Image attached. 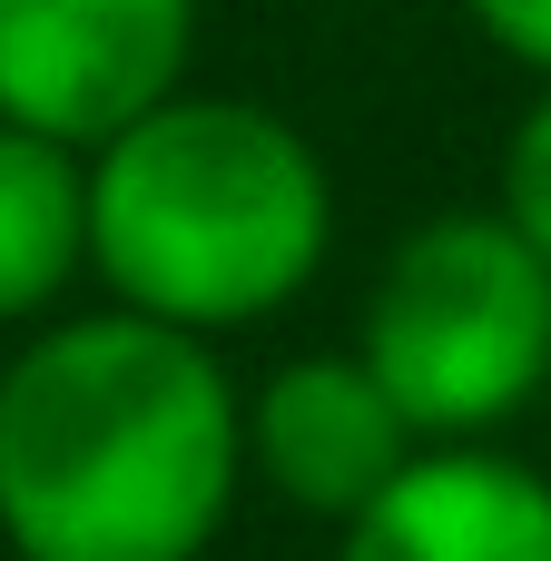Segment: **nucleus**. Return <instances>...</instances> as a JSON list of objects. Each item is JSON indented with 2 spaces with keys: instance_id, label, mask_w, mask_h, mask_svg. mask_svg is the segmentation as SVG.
I'll use <instances>...</instances> for the list:
<instances>
[{
  "instance_id": "f257e3e1",
  "label": "nucleus",
  "mask_w": 551,
  "mask_h": 561,
  "mask_svg": "<svg viewBox=\"0 0 551 561\" xmlns=\"http://www.w3.org/2000/svg\"><path fill=\"white\" fill-rule=\"evenodd\" d=\"M246 483V394L217 345L138 306L49 316L0 365L10 561H207Z\"/></svg>"
},
{
  "instance_id": "f03ea898",
  "label": "nucleus",
  "mask_w": 551,
  "mask_h": 561,
  "mask_svg": "<svg viewBox=\"0 0 551 561\" xmlns=\"http://www.w3.org/2000/svg\"><path fill=\"white\" fill-rule=\"evenodd\" d=\"M335 256L325 148L227 89H177L108 148H89V276L187 335H246L286 316Z\"/></svg>"
},
{
  "instance_id": "7ed1b4c3",
  "label": "nucleus",
  "mask_w": 551,
  "mask_h": 561,
  "mask_svg": "<svg viewBox=\"0 0 551 561\" xmlns=\"http://www.w3.org/2000/svg\"><path fill=\"white\" fill-rule=\"evenodd\" d=\"M355 355L424 444H503L551 394V256L503 207H434L375 266Z\"/></svg>"
},
{
  "instance_id": "20e7f679",
  "label": "nucleus",
  "mask_w": 551,
  "mask_h": 561,
  "mask_svg": "<svg viewBox=\"0 0 551 561\" xmlns=\"http://www.w3.org/2000/svg\"><path fill=\"white\" fill-rule=\"evenodd\" d=\"M197 69V0H0V118L108 148Z\"/></svg>"
},
{
  "instance_id": "39448f33",
  "label": "nucleus",
  "mask_w": 551,
  "mask_h": 561,
  "mask_svg": "<svg viewBox=\"0 0 551 561\" xmlns=\"http://www.w3.org/2000/svg\"><path fill=\"white\" fill-rule=\"evenodd\" d=\"M414 454H424V434L404 424V404L384 394V375L355 345L286 355L246 394V483H266L306 523H335L345 533Z\"/></svg>"
},
{
  "instance_id": "423d86ee",
  "label": "nucleus",
  "mask_w": 551,
  "mask_h": 561,
  "mask_svg": "<svg viewBox=\"0 0 551 561\" xmlns=\"http://www.w3.org/2000/svg\"><path fill=\"white\" fill-rule=\"evenodd\" d=\"M335 561H551V473L513 444H424L335 533Z\"/></svg>"
},
{
  "instance_id": "0eeeda50",
  "label": "nucleus",
  "mask_w": 551,
  "mask_h": 561,
  "mask_svg": "<svg viewBox=\"0 0 551 561\" xmlns=\"http://www.w3.org/2000/svg\"><path fill=\"white\" fill-rule=\"evenodd\" d=\"M89 276V148L0 118V325H49Z\"/></svg>"
},
{
  "instance_id": "6e6552de",
  "label": "nucleus",
  "mask_w": 551,
  "mask_h": 561,
  "mask_svg": "<svg viewBox=\"0 0 551 561\" xmlns=\"http://www.w3.org/2000/svg\"><path fill=\"white\" fill-rule=\"evenodd\" d=\"M493 207L523 227V247H532V256H551V79H532V99H523V108H513V128H503Z\"/></svg>"
},
{
  "instance_id": "1a4fd4ad",
  "label": "nucleus",
  "mask_w": 551,
  "mask_h": 561,
  "mask_svg": "<svg viewBox=\"0 0 551 561\" xmlns=\"http://www.w3.org/2000/svg\"><path fill=\"white\" fill-rule=\"evenodd\" d=\"M463 20H473L513 69L551 79V0H463Z\"/></svg>"
}]
</instances>
